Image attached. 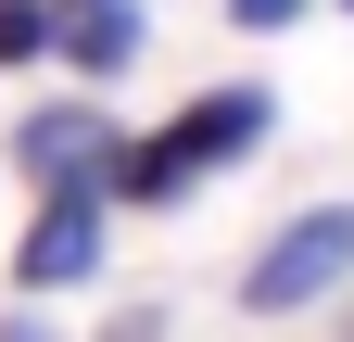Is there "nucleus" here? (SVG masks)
<instances>
[{
	"instance_id": "2",
	"label": "nucleus",
	"mask_w": 354,
	"mask_h": 342,
	"mask_svg": "<svg viewBox=\"0 0 354 342\" xmlns=\"http://www.w3.org/2000/svg\"><path fill=\"white\" fill-rule=\"evenodd\" d=\"M342 279H354V203H317V216H291V228L241 267V305H253V317H304V305L342 291Z\"/></svg>"
},
{
	"instance_id": "8",
	"label": "nucleus",
	"mask_w": 354,
	"mask_h": 342,
	"mask_svg": "<svg viewBox=\"0 0 354 342\" xmlns=\"http://www.w3.org/2000/svg\"><path fill=\"white\" fill-rule=\"evenodd\" d=\"M102 342H165V317H152V305H127V317H114Z\"/></svg>"
},
{
	"instance_id": "4",
	"label": "nucleus",
	"mask_w": 354,
	"mask_h": 342,
	"mask_svg": "<svg viewBox=\"0 0 354 342\" xmlns=\"http://www.w3.org/2000/svg\"><path fill=\"white\" fill-rule=\"evenodd\" d=\"M102 152H114L102 102H51V114H26V140H13V165H26L38 190H88V178H102Z\"/></svg>"
},
{
	"instance_id": "5",
	"label": "nucleus",
	"mask_w": 354,
	"mask_h": 342,
	"mask_svg": "<svg viewBox=\"0 0 354 342\" xmlns=\"http://www.w3.org/2000/svg\"><path fill=\"white\" fill-rule=\"evenodd\" d=\"M51 51L76 76H127L140 64V0H76V13H51Z\"/></svg>"
},
{
	"instance_id": "3",
	"label": "nucleus",
	"mask_w": 354,
	"mask_h": 342,
	"mask_svg": "<svg viewBox=\"0 0 354 342\" xmlns=\"http://www.w3.org/2000/svg\"><path fill=\"white\" fill-rule=\"evenodd\" d=\"M102 267V190H38V216L13 241V291H64Z\"/></svg>"
},
{
	"instance_id": "9",
	"label": "nucleus",
	"mask_w": 354,
	"mask_h": 342,
	"mask_svg": "<svg viewBox=\"0 0 354 342\" xmlns=\"http://www.w3.org/2000/svg\"><path fill=\"white\" fill-rule=\"evenodd\" d=\"M0 342H51V330H38V317H13V330H0Z\"/></svg>"
},
{
	"instance_id": "7",
	"label": "nucleus",
	"mask_w": 354,
	"mask_h": 342,
	"mask_svg": "<svg viewBox=\"0 0 354 342\" xmlns=\"http://www.w3.org/2000/svg\"><path fill=\"white\" fill-rule=\"evenodd\" d=\"M228 26H304V0H228Z\"/></svg>"
},
{
	"instance_id": "10",
	"label": "nucleus",
	"mask_w": 354,
	"mask_h": 342,
	"mask_svg": "<svg viewBox=\"0 0 354 342\" xmlns=\"http://www.w3.org/2000/svg\"><path fill=\"white\" fill-rule=\"evenodd\" d=\"M51 13H76V0H51Z\"/></svg>"
},
{
	"instance_id": "1",
	"label": "nucleus",
	"mask_w": 354,
	"mask_h": 342,
	"mask_svg": "<svg viewBox=\"0 0 354 342\" xmlns=\"http://www.w3.org/2000/svg\"><path fill=\"white\" fill-rule=\"evenodd\" d=\"M266 127H279V102H266V89H203V102L177 114V127H152V140H114L88 190H102V203H177L190 178L241 165V152L266 140Z\"/></svg>"
},
{
	"instance_id": "6",
	"label": "nucleus",
	"mask_w": 354,
	"mask_h": 342,
	"mask_svg": "<svg viewBox=\"0 0 354 342\" xmlns=\"http://www.w3.org/2000/svg\"><path fill=\"white\" fill-rule=\"evenodd\" d=\"M51 51V0H0V64H38Z\"/></svg>"
},
{
	"instance_id": "11",
	"label": "nucleus",
	"mask_w": 354,
	"mask_h": 342,
	"mask_svg": "<svg viewBox=\"0 0 354 342\" xmlns=\"http://www.w3.org/2000/svg\"><path fill=\"white\" fill-rule=\"evenodd\" d=\"M342 13H354V0H342Z\"/></svg>"
}]
</instances>
